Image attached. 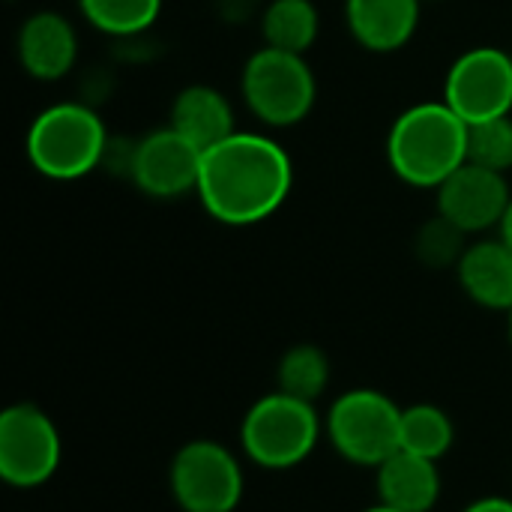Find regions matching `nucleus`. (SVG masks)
Returning a JSON list of instances; mask_svg holds the SVG:
<instances>
[{
    "mask_svg": "<svg viewBox=\"0 0 512 512\" xmlns=\"http://www.w3.org/2000/svg\"><path fill=\"white\" fill-rule=\"evenodd\" d=\"M456 441V429L447 411L438 405L420 402L411 408H402V450L438 462L450 453Z\"/></svg>",
    "mask_w": 512,
    "mask_h": 512,
    "instance_id": "a211bd4d",
    "label": "nucleus"
},
{
    "mask_svg": "<svg viewBox=\"0 0 512 512\" xmlns=\"http://www.w3.org/2000/svg\"><path fill=\"white\" fill-rule=\"evenodd\" d=\"M171 129L192 141L201 153L234 135V108L210 84H189L177 93L171 105Z\"/></svg>",
    "mask_w": 512,
    "mask_h": 512,
    "instance_id": "dca6fc26",
    "label": "nucleus"
},
{
    "mask_svg": "<svg viewBox=\"0 0 512 512\" xmlns=\"http://www.w3.org/2000/svg\"><path fill=\"white\" fill-rule=\"evenodd\" d=\"M501 237L512 246V204L510 210H507V216H504V222H501Z\"/></svg>",
    "mask_w": 512,
    "mask_h": 512,
    "instance_id": "b1692460",
    "label": "nucleus"
},
{
    "mask_svg": "<svg viewBox=\"0 0 512 512\" xmlns=\"http://www.w3.org/2000/svg\"><path fill=\"white\" fill-rule=\"evenodd\" d=\"M318 96L315 72L303 54L261 48L243 66V99L267 126L300 123Z\"/></svg>",
    "mask_w": 512,
    "mask_h": 512,
    "instance_id": "423d86ee",
    "label": "nucleus"
},
{
    "mask_svg": "<svg viewBox=\"0 0 512 512\" xmlns=\"http://www.w3.org/2000/svg\"><path fill=\"white\" fill-rule=\"evenodd\" d=\"M462 512H512V501L510 498L489 495V498H480V501L468 504Z\"/></svg>",
    "mask_w": 512,
    "mask_h": 512,
    "instance_id": "5701e85b",
    "label": "nucleus"
},
{
    "mask_svg": "<svg viewBox=\"0 0 512 512\" xmlns=\"http://www.w3.org/2000/svg\"><path fill=\"white\" fill-rule=\"evenodd\" d=\"M324 432L312 402L294 399L282 390L261 396L243 417L240 447L249 462L267 471H288L303 465Z\"/></svg>",
    "mask_w": 512,
    "mask_h": 512,
    "instance_id": "20e7f679",
    "label": "nucleus"
},
{
    "mask_svg": "<svg viewBox=\"0 0 512 512\" xmlns=\"http://www.w3.org/2000/svg\"><path fill=\"white\" fill-rule=\"evenodd\" d=\"M321 30V15L312 0H270L261 15V36L270 48L306 54Z\"/></svg>",
    "mask_w": 512,
    "mask_h": 512,
    "instance_id": "f3484780",
    "label": "nucleus"
},
{
    "mask_svg": "<svg viewBox=\"0 0 512 512\" xmlns=\"http://www.w3.org/2000/svg\"><path fill=\"white\" fill-rule=\"evenodd\" d=\"M387 159L399 180L438 189L468 162V123L444 99L411 105L387 135Z\"/></svg>",
    "mask_w": 512,
    "mask_h": 512,
    "instance_id": "f03ea898",
    "label": "nucleus"
},
{
    "mask_svg": "<svg viewBox=\"0 0 512 512\" xmlns=\"http://www.w3.org/2000/svg\"><path fill=\"white\" fill-rule=\"evenodd\" d=\"M60 456V432L42 408L18 402L0 414V477L9 486L36 489L48 483L60 468Z\"/></svg>",
    "mask_w": 512,
    "mask_h": 512,
    "instance_id": "6e6552de",
    "label": "nucleus"
},
{
    "mask_svg": "<svg viewBox=\"0 0 512 512\" xmlns=\"http://www.w3.org/2000/svg\"><path fill=\"white\" fill-rule=\"evenodd\" d=\"M201 150L186 141L177 129L165 126L144 138H138L132 183L150 198H183L198 189L201 174Z\"/></svg>",
    "mask_w": 512,
    "mask_h": 512,
    "instance_id": "9d476101",
    "label": "nucleus"
},
{
    "mask_svg": "<svg viewBox=\"0 0 512 512\" xmlns=\"http://www.w3.org/2000/svg\"><path fill=\"white\" fill-rule=\"evenodd\" d=\"M276 381L282 393L315 405L330 387V360L318 345H294L282 354Z\"/></svg>",
    "mask_w": 512,
    "mask_h": 512,
    "instance_id": "6ab92c4d",
    "label": "nucleus"
},
{
    "mask_svg": "<svg viewBox=\"0 0 512 512\" xmlns=\"http://www.w3.org/2000/svg\"><path fill=\"white\" fill-rule=\"evenodd\" d=\"M366 512H399V510H393V507H384V504H375V507H369Z\"/></svg>",
    "mask_w": 512,
    "mask_h": 512,
    "instance_id": "393cba45",
    "label": "nucleus"
},
{
    "mask_svg": "<svg viewBox=\"0 0 512 512\" xmlns=\"http://www.w3.org/2000/svg\"><path fill=\"white\" fill-rule=\"evenodd\" d=\"M512 195L504 174L465 162L438 186V213L459 225L465 234L501 228Z\"/></svg>",
    "mask_w": 512,
    "mask_h": 512,
    "instance_id": "9b49d317",
    "label": "nucleus"
},
{
    "mask_svg": "<svg viewBox=\"0 0 512 512\" xmlns=\"http://www.w3.org/2000/svg\"><path fill=\"white\" fill-rule=\"evenodd\" d=\"M510 336H512V312H510Z\"/></svg>",
    "mask_w": 512,
    "mask_h": 512,
    "instance_id": "a878e982",
    "label": "nucleus"
},
{
    "mask_svg": "<svg viewBox=\"0 0 512 512\" xmlns=\"http://www.w3.org/2000/svg\"><path fill=\"white\" fill-rule=\"evenodd\" d=\"M465 294L495 312H512V246L498 240L471 243L456 267Z\"/></svg>",
    "mask_w": 512,
    "mask_h": 512,
    "instance_id": "2eb2a0df",
    "label": "nucleus"
},
{
    "mask_svg": "<svg viewBox=\"0 0 512 512\" xmlns=\"http://www.w3.org/2000/svg\"><path fill=\"white\" fill-rule=\"evenodd\" d=\"M510 57H512V54H510Z\"/></svg>",
    "mask_w": 512,
    "mask_h": 512,
    "instance_id": "cd10ccee",
    "label": "nucleus"
},
{
    "mask_svg": "<svg viewBox=\"0 0 512 512\" xmlns=\"http://www.w3.org/2000/svg\"><path fill=\"white\" fill-rule=\"evenodd\" d=\"M324 432L351 465L381 468L402 450V408L381 390H348L330 405Z\"/></svg>",
    "mask_w": 512,
    "mask_h": 512,
    "instance_id": "39448f33",
    "label": "nucleus"
},
{
    "mask_svg": "<svg viewBox=\"0 0 512 512\" xmlns=\"http://www.w3.org/2000/svg\"><path fill=\"white\" fill-rule=\"evenodd\" d=\"M444 102L465 120L480 123L504 117L512 108V57L480 45L456 57L444 81Z\"/></svg>",
    "mask_w": 512,
    "mask_h": 512,
    "instance_id": "1a4fd4ad",
    "label": "nucleus"
},
{
    "mask_svg": "<svg viewBox=\"0 0 512 512\" xmlns=\"http://www.w3.org/2000/svg\"><path fill=\"white\" fill-rule=\"evenodd\" d=\"M468 162L507 174L512 168V120L510 114L468 123Z\"/></svg>",
    "mask_w": 512,
    "mask_h": 512,
    "instance_id": "412c9836",
    "label": "nucleus"
},
{
    "mask_svg": "<svg viewBox=\"0 0 512 512\" xmlns=\"http://www.w3.org/2000/svg\"><path fill=\"white\" fill-rule=\"evenodd\" d=\"M108 129L93 105H48L27 129V159L48 180H78L102 168Z\"/></svg>",
    "mask_w": 512,
    "mask_h": 512,
    "instance_id": "7ed1b4c3",
    "label": "nucleus"
},
{
    "mask_svg": "<svg viewBox=\"0 0 512 512\" xmlns=\"http://www.w3.org/2000/svg\"><path fill=\"white\" fill-rule=\"evenodd\" d=\"M465 231L459 225H453L450 219H444L441 213L435 219H429L420 231H417V258L432 267V270H447V267H459L468 243H465Z\"/></svg>",
    "mask_w": 512,
    "mask_h": 512,
    "instance_id": "4be33fe9",
    "label": "nucleus"
},
{
    "mask_svg": "<svg viewBox=\"0 0 512 512\" xmlns=\"http://www.w3.org/2000/svg\"><path fill=\"white\" fill-rule=\"evenodd\" d=\"M84 18L114 36V39H132V36H144L159 12H162V0H78Z\"/></svg>",
    "mask_w": 512,
    "mask_h": 512,
    "instance_id": "aec40b11",
    "label": "nucleus"
},
{
    "mask_svg": "<svg viewBox=\"0 0 512 512\" xmlns=\"http://www.w3.org/2000/svg\"><path fill=\"white\" fill-rule=\"evenodd\" d=\"M423 3H426V0H423Z\"/></svg>",
    "mask_w": 512,
    "mask_h": 512,
    "instance_id": "bb28decb",
    "label": "nucleus"
},
{
    "mask_svg": "<svg viewBox=\"0 0 512 512\" xmlns=\"http://www.w3.org/2000/svg\"><path fill=\"white\" fill-rule=\"evenodd\" d=\"M375 471L378 504L384 507L399 512H429L441 498V474L438 462L432 459L399 450Z\"/></svg>",
    "mask_w": 512,
    "mask_h": 512,
    "instance_id": "4468645a",
    "label": "nucleus"
},
{
    "mask_svg": "<svg viewBox=\"0 0 512 512\" xmlns=\"http://www.w3.org/2000/svg\"><path fill=\"white\" fill-rule=\"evenodd\" d=\"M171 495L183 512H234L243 501V468L219 441H189L177 450Z\"/></svg>",
    "mask_w": 512,
    "mask_h": 512,
    "instance_id": "0eeeda50",
    "label": "nucleus"
},
{
    "mask_svg": "<svg viewBox=\"0 0 512 512\" xmlns=\"http://www.w3.org/2000/svg\"><path fill=\"white\" fill-rule=\"evenodd\" d=\"M420 3L423 0H345V21L363 48L387 54L408 45L417 33Z\"/></svg>",
    "mask_w": 512,
    "mask_h": 512,
    "instance_id": "ddd939ff",
    "label": "nucleus"
},
{
    "mask_svg": "<svg viewBox=\"0 0 512 512\" xmlns=\"http://www.w3.org/2000/svg\"><path fill=\"white\" fill-rule=\"evenodd\" d=\"M291 186L294 165L282 144L258 132H234L204 150L195 192L216 222L246 228L270 219Z\"/></svg>",
    "mask_w": 512,
    "mask_h": 512,
    "instance_id": "f257e3e1",
    "label": "nucleus"
},
{
    "mask_svg": "<svg viewBox=\"0 0 512 512\" xmlns=\"http://www.w3.org/2000/svg\"><path fill=\"white\" fill-rule=\"evenodd\" d=\"M18 60L27 75L39 81H60L78 57V36L60 12H36L18 30Z\"/></svg>",
    "mask_w": 512,
    "mask_h": 512,
    "instance_id": "f8f14e48",
    "label": "nucleus"
}]
</instances>
